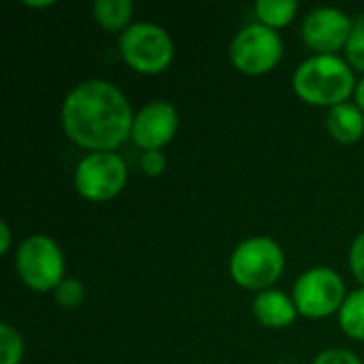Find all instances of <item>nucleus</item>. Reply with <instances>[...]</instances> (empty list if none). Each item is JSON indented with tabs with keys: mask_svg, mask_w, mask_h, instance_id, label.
Wrapping results in <instances>:
<instances>
[{
	"mask_svg": "<svg viewBox=\"0 0 364 364\" xmlns=\"http://www.w3.org/2000/svg\"><path fill=\"white\" fill-rule=\"evenodd\" d=\"M62 128L79 147L113 151L132 132L128 98L109 81L90 79L75 85L62 102Z\"/></svg>",
	"mask_w": 364,
	"mask_h": 364,
	"instance_id": "f257e3e1",
	"label": "nucleus"
},
{
	"mask_svg": "<svg viewBox=\"0 0 364 364\" xmlns=\"http://www.w3.org/2000/svg\"><path fill=\"white\" fill-rule=\"evenodd\" d=\"M301 100L314 107H339L356 92L354 68L339 55H314L299 64L292 79Z\"/></svg>",
	"mask_w": 364,
	"mask_h": 364,
	"instance_id": "f03ea898",
	"label": "nucleus"
},
{
	"mask_svg": "<svg viewBox=\"0 0 364 364\" xmlns=\"http://www.w3.org/2000/svg\"><path fill=\"white\" fill-rule=\"evenodd\" d=\"M284 252L271 237H252L230 256V275L245 290H267L284 273Z\"/></svg>",
	"mask_w": 364,
	"mask_h": 364,
	"instance_id": "7ed1b4c3",
	"label": "nucleus"
},
{
	"mask_svg": "<svg viewBox=\"0 0 364 364\" xmlns=\"http://www.w3.org/2000/svg\"><path fill=\"white\" fill-rule=\"evenodd\" d=\"M119 51L124 62L143 75H158L173 62L171 34L149 21H136L119 34Z\"/></svg>",
	"mask_w": 364,
	"mask_h": 364,
	"instance_id": "20e7f679",
	"label": "nucleus"
},
{
	"mask_svg": "<svg viewBox=\"0 0 364 364\" xmlns=\"http://www.w3.org/2000/svg\"><path fill=\"white\" fill-rule=\"evenodd\" d=\"M17 273L34 292L55 290L64 279V256L58 243L45 235H32L17 250Z\"/></svg>",
	"mask_w": 364,
	"mask_h": 364,
	"instance_id": "39448f33",
	"label": "nucleus"
},
{
	"mask_svg": "<svg viewBox=\"0 0 364 364\" xmlns=\"http://www.w3.org/2000/svg\"><path fill=\"white\" fill-rule=\"evenodd\" d=\"M284 53L279 34L264 23H250L230 43V62L245 75H264L273 70Z\"/></svg>",
	"mask_w": 364,
	"mask_h": 364,
	"instance_id": "423d86ee",
	"label": "nucleus"
},
{
	"mask_svg": "<svg viewBox=\"0 0 364 364\" xmlns=\"http://www.w3.org/2000/svg\"><path fill=\"white\" fill-rule=\"evenodd\" d=\"M346 284L339 273L326 267L311 269L303 273L292 292L296 311L305 318H326L341 309L346 301Z\"/></svg>",
	"mask_w": 364,
	"mask_h": 364,
	"instance_id": "0eeeda50",
	"label": "nucleus"
},
{
	"mask_svg": "<svg viewBox=\"0 0 364 364\" xmlns=\"http://www.w3.org/2000/svg\"><path fill=\"white\" fill-rule=\"evenodd\" d=\"M126 164L113 151H92L75 168V188L87 200H111L126 186Z\"/></svg>",
	"mask_w": 364,
	"mask_h": 364,
	"instance_id": "6e6552de",
	"label": "nucleus"
},
{
	"mask_svg": "<svg viewBox=\"0 0 364 364\" xmlns=\"http://www.w3.org/2000/svg\"><path fill=\"white\" fill-rule=\"evenodd\" d=\"M352 30L354 23L343 11L320 6L314 9L303 21V41L307 47L318 51V55H335V51L348 45Z\"/></svg>",
	"mask_w": 364,
	"mask_h": 364,
	"instance_id": "1a4fd4ad",
	"label": "nucleus"
},
{
	"mask_svg": "<svg viewBox=\"0 0 364 364\" xmlns=\"http://www.w3.org/2000/svg\"><path fill=\"white\" fill-rule=\"evenodd\" d=\"M179 128V115L166 100H154L145 105L132 122L130 139L145 151H160Z\"/></svg>",
	"mask_w": 364,
	"mask_h": 364,
	"instance_id": "9d476101",
	"label": "nucleus"
},
{
	"mask_svg": "<svg viewBox=\"0 0 364 364\" xmlns=\"http://www.w3.org/2000/svg\"><path fill=\"white\" fill-rule=\"evenodd\" d=\"M254 316L267 328H286L296 320L294 301L282 290H262L254 299Z\"/></svg>",
	"mask_w": 364,
	"mask_h": 364,
	"instance_id": "9b49d317",
	"label": "nucleus"
},
{
	"mask_svg": "<svg viewBox=\"0 0 364 364\" xmlns=\"http://www.w3.org/2000/svg\"><path fill=\"white\" fill-rule=\"evenodd\" d=\"M326 128L331 136L339 143H356L364 134V113L358 105L343 102L333 107L326 115Z\"/></svg>",
	"mask_w": 364,
	"mask_h": 364,
	"instance_id": "f8f14e48",
	"label": "nucleus"
},
{
	"mask_svg": "<svg viewBox=\"0 0 364 364\" xmlns=\"http://www.w3.org/2000/svg\"><path fill=\"white\" fill-rule=\"evenodd\" d=\"M134 11V4L130 0H96L94 2V19L105 30H126V23L130 21Z\"/></svg>",
	"mask_w": 364,
	"mask_h": 364,
	"instance_id": "ddd939ff",
	"label": "nucleus"
},
{
	"mask_svg": "<svg viewBox=\"0 0 364 364\" xmlns=\"http://www.w3.org/2000/svg\"><path fill=\"white\" fill-rule=\"evenodd\" d=\"M339 326L348 337L364 341V288L343 301L339 309Z\"/></svg>",
	"mask_w": 364,
	"mask_h": 364,
	"instance_id": "4468645a",
	"label": "nucleus"
},
{
	"mask_svg": "<svg viewBox=\"0 0 364 364\" xmlns=\"http://www.w3.org/2000/svg\"><path fill=\"white\" fill-rule=\"evenodd\" d=\"M254 9H256L260 23L277 30V28L288 26L294 19L299 11V2L296 0H258Z\"/></svg>",
	"mask_w": 364,
	"mask_h": 364,
	"instance_id": "2eb2a0df",
	"label": "nucleus"
},
{
	"mask_svg": "<svg viewBox=\"0 0 364 364\" xmlns=\"http://www.w3.org/2000/svg\"><path fill=\"white\" fill-rule=\"evenodd\" d=\"M23 341L11 324H0V364H19Z\"/></svg>",
	"mask_w": 364,
	"mask_h": 364,
	"instance_id": "dca6fc26",
	"label": "nucleus"
},
{
	"mask_svg": "<svg viewBox=\"0 0 364 364\" xmlns=\"http://www.w3.org/2000/svg\"><path fill=\"white\" fill-rule=\"evenodd\" d=\"M53 296H55V303L64 309H75L83 303L85 299V288L79 279H73V277H64L62 284L53 290Z\"/></svg>",
	"mask_w": 364,
	"mask_h": 364,
	"instance_id": "f3484780",
	"label": "nucleus"
},
{
	"mask_svg": "<svg viewBox=\"0 0 364 364\" xmlns=\"http://www.w3.org/2000/svg\"><path fill=\"white\" fill-rule=\"evenodd\" d=\"M346 53H348V64L354 70L364 73V23H356L348 45H346Z\"/></svg>",
	"mask_w": 364,
	"mask_h": 364,
	"instance_id": "a211bd4d",
	"label": "nucleus"
},
{
	"mask_svg": "<svg viewBox=\"0 0 364 364\" xmlns=\"http://www.w3.org/2000/svg\"><path fill=\"white\" fill-rule=\"evenodd\" d=\"M350 267L354 277L364 286V232L356 237V241L352 243L350 250Z\"/></svg>",
	"mask_w": 364,
	"mask_h": 364,
	"instance_id": "6ab92c4d",
	"label": "nucleus"
},
{
	"mask_svg": "<svg viewBox=\"0 0 364 364\" xmlns=\"http://www.w3.org/2000/svg\"><path fill=\"white\" fill-rule=\"evenodd\" d=\"M314 364H363L356 354H352L350 350H326L322 352Z\"/></svg>",
	"mask_w": 364,
	"mask_h": 364,
	"instance_id": "aec40b11",
	"label": "nucleus"
},
{
	"mask_svg": "<svg viewBox=\"0 0 364 364\" xmlns=\"http://www.w3.org/2000/svg\"><path fill=\"white\" fill-rule=\"evenodd\" d=\"M141 168L149 177H158L166 168V158L162 151H145L141 156Z\"/></svg>",
	"mask_w": 364,
	"mask_h": 364,
	"instance_id": "412c9836",
	"label": "nucleus"
},
{
	"mask_svg": "<svg viewBox=\"0 0 364 364\" xmlns=\"http://www.w3.org/2000/svg\"><path fill=\"white\" fill-rule=\"evenodd\" d=\"M9 247H11V230L6 222H0V252L6 254Z\"/></svg>",
	"mask_w": 364,
	"mask_h": 364,
	"instance_id": "4be33fe9",
	"label": "nucleus"
},
{
	"mask_svg": "<svg viewBox=\"0 0 364 364\" xmlns=\"http://www.w3.org/2000/svg\"><path fill=\"white\" fill-rule=\"evenodd\" d=\"M354 96H356V102H358V109L364 113V79L358 81V85H356V92H354Z\"/></svg>",
	"mask_w": 364,
	"mask_h": 364,
	"instance_id": "5701e85b",
	"label": "nucleus"
},
{
	"mask_svg": "<svg viewBox=\"0 0 364 364\" xmlns=\"http://www.w3.org/2000/svg\"><path fill=\"white\" fill-rule=\"evenodd\" d=\"M53 2L51 0H41V2H34V0H26V6H32V9H45V6H51Z\"/></svg>",
	"mask_w": 364,
	"mask_h": 364,
	"instance_id": "b1692460",
	"label": "nucleus"
},
{
	"mask_svg": "<svg viewBox=\"0 0 364 364\" xmlns=\"http://www.w3.org/2000/svg\"><path fill=\"white\" fill-rule=\"evenodd\" d=\"M279 364H286V363H279Z\"/></svg>",
	"mask_w": 364,
	"mask_h": 364,
	"instance_id": "393cba45",
	"label": "nucleus"
}]
</instances>
